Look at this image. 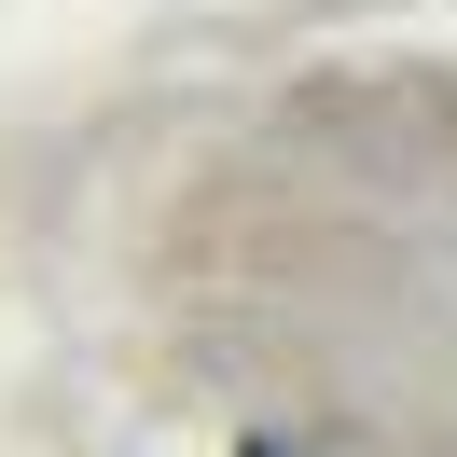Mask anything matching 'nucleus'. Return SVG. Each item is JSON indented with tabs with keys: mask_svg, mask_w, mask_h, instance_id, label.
<instances>
[{
	"mask_svg": "<svg viewBox=\"0 0 457 457\" xmlns=\"http://www.w3.org/2000/svg\"><path fill=\"white\" fill-rule=\"evenodd\" d=\"M236 457H278V444H236Z\"/></svg>",
	"mask_w": 457,
	"mask_h": 457,
	"instance_id": "nucleus-1",
	"label": "nucleus"
}]
</instances>
